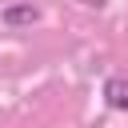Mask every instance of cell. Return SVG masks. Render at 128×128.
Masks as SVG:
<instances>
[{
  "label": "cell",
  "instance_id": "1",
  "mask_svg": "<svg viewBox=\"0 0 128 128\" xmlns=\"http://www.w3.org/2000/svg\"><path fill=\"white\" fill-rule=\"evenodd\" d=\"M36 20H40L36 4H8L4 8V24L8 28H24V24H36Z\"/></svg>",
  "mask_w": 128,
  "mask_h": 128
},
{
  "label": "cell",
  "instance_id": "2",
  "mask_svg": "<svg viewBox=\"0 0 128 128\" xmlns=\"http://www.w3.org/2000/svg\"><path fill=\"white\" fill-rule=\"evenodd\" d=\"M104 104L116 108V112H128V80L124 76H112L104 84Z\"/></svg>",
  "mask_w": 128,
  "mask_h": 128
},
{
  "label": "cell",
  "instance_id": "3",
  "mask_svg": "<svg viewBox=\"0 0 128 128\" xmlns=\"http://www.w3.org/2000/svg\"><path fill=\"white\" fill-rule=\"evenodd\" d=\"M80 4H84V8H96V12H100V8L108 4V0H80Z\"/></svg>",
  "mask_w": 128,
  "mask_h": 128
}]
</instances>
